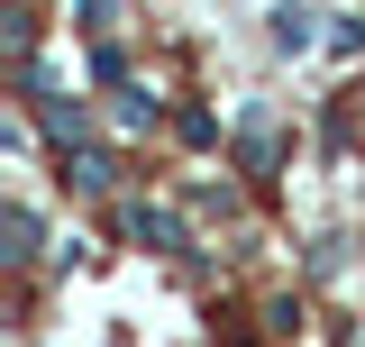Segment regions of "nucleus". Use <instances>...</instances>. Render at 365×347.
I'll list each match as a JSON object with an SVG mask.
<instances>
[{
  "label": "nucleus",
  "mask_w": 365,
  "mask_h": 347,
  "mask_svg": "<svg viewBox=\"0 0 365 347\" xmlns=\"http://www.w3.org/2000/svg\"><path fill=\"white\" fill-rule=\"evenodd\" d=\"M19 91H28V119H37V137L55 146V156H64V146H91V101H83V91H55L46 64H28Z\"/></svg>",
  "instance_id": "nucleus-1"
},
{
  "label": "nucleus",
  "mask_w": 365,
  "mask_h": 347,
  "mask_svg": "<svg viewBox=\"0 0 365 347\" xmlns=\"http://www.w3.org/2000/svg\"><path fill=\"white\" fill-rule=\"evenodd\" d=\"M119 228H128V247H146V256H192V219L165 211V201H119Z\"/></svg>",
  "instance_id": "nucleus-2"
},
{
  "label": "nucleus",
  "mask_w": 365,
  "mask_h": 347,
  "mask_svg": "<svg viewBox=\"0 0 365 347\" xmlns=\"http://www.w3.org/2000/svg\"><path fill=\"white\" fill-rule=\"evenodd\" d=\"M228 137H237L247 183H265V192H274V183H283V129H274V110H237V129H228Z\"/></svg>",
  "instance_id": "nucleus-3"
},
{
  "label": "nucleus",
  "mask_w": 365,
  "mask_h": 347,
  "mask_svg": "<svg viewBox=\"0 0 365 347\" xmlns=\"http://www.w3.org/2000/svg\"><path fill=\"white\" fill-rule=\"evenodd\" d=\"M119 156H110V146H64V156H55V183H64V192H83V201H110V192H119Z\"/></svg>",
  "instance_id": "nucleus-4"
},
{
  "label": "nucleus",
  "mask_w": 365,
  "mask_h": 347,
  "mask_svg": "<svg viewBox=\"0 0 365 347\" xmlns=\"http://www.w3.org/2000/svg\"><path fill=\"white\" fill-rule=\"evenodd\" d=\"M46 247V219L28 211V201H0V256H9V274H28Z\"/></svg>",
  "instance_id": "nucleus-5"
},
{
  "label": "nucleus",
  "mask_w": 365,
  "mask_h": 347,
  "mask_svg": "<svg viewBox=\"0 0 365 347\" xmlns=\"http://www.w3.org/2000/svg\"><path fill=\"white\" fill-rule=\"evenodd\" d=\"M274 46H283V55H311V46H329L311 0H274Z\"/></svg>",
  "instance_id": "nucleus-6"
},
{
  "label": "nucleus",
  "mask_w": 365,
  "mask_h": 347,
  "mask_svg": "<svg viewBox=\"0 0 365 347\" xmlns=\"http://www.w3.org/2000/svg\"><path fill=\"white\" fill-rule=\"evenodd\" d=\"M0 37H9V64L28 74V64H37V9H28V0H0Z\"/></svg>",
  "instance_id": "nucleus-7"
},
{
  "label": "nucleus",
  "mask_w": 365,
  "mask_h": 347,
  "mask_svg": "<svg viewBox=\"0 0 365 347\" xmlns=\"http://www.w3.org/2000/svg\"><path fill=\"white\" fill-rule=\"evenodd\" d=\"M110 119H119V129H128V137H146V129H155V119H165V101H155V91H146V83H128V91H110Z\"/></svg>",
  "instance_id": "nucleus-8"
},
{
  "label": "nucleus",
  "mask_w": 365,
  "mask_h": 347,
  "mask_svg": "<svg viewBox=\"0 0 365 347\" xmlns=\"http://www.w3.org/2000/svg\"><path fill=\"white\" fill-rule=\"evenodd\" d=\"M91 83H101V91H128V83H137V74H128V46H119V37H110V46H91Z\"/></svg>",
  "instance_id": "nucleus-9"
},
{
  "label": "nucleus",
  "mask_w": 365,
  "mask_h": 347,
  "mask_svg": "<svg viewBox=\"0 0 365 347\" xmlns=\"http://www.w3.org/2000/svg\"><path fill=\"white\" fill-rule=\"evenodd\" d=\"M73 28H83L91 46H110L119 37V0H73Z\"/></svg>",
  "instance_id": "nucleus-10"
},
{
  "label": "nucleus",
  "mask_w": 365,
  "mask_h": 347,
  "mask_svg": "<svg viewBox=\"0 0 365 347\" xmlns=\"http://www.w3.org/2000/svg\"><path fill=\"white\" fill-rule=\"evenodd\" d=\"M174 137H182V146H201V156H210V146H220V119H210V110L192 101V110H174Z\"/></svg>",
  "instance_id": "nucleus-11"
},
{
  "label": "nucleus",
  "mask_w": 365,
  "mask_h": 347,
  "mask_svg": "<svg viewBox=\"0 0 365 347\" xmlns=\"http://www.w3.org/2000/svg\"><path fill=\"white\" fill-rule=\"evenodd\" d=\"M365 55V19H329V64H356Z\"/></svg>",
  "instance_id": "nucleus-12"
}]
</instances>
